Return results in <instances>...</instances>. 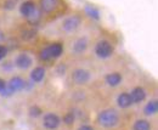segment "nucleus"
<instances>
[{
    "instance_id": "obj_18",
    "label": "nucleus",
    "mask_w": 158,
    "mask_h": 130,
    "mask_svg": "<svg viewBox=\"0 0 158 130\" xmlns=\"http://www.w3.org/2000/svg\"><path fill=\"white\" fill-rule=\"evenodd\" d=\"M27 19H28V21H29L32 24L37 23V22L40 19V11L38 10V9H35V10H34V11H33V12H32V14H31L28 17H27Z\"/></svg>"
},
{
    "instance_id": "obj_23",
    "label": "nucleus",
    "mask_w": 158,
    "mask_h": 130,
    "mask_svg": "<svg viewBox=\"0 0 158 130\" xmlns=\"http://www.w3.org/2000/svg\"><path fill=\"white\" fill-rule=\"evenodd\" d=\"M5 86H6V83L0 78V91H1V90H4V89H5Z\"/></svg>"
},
{
    "instance_id": "obj_1",
    "label": "nucleus",
    "mask_w": 158,
    "mask_h": 130,
    "mask_svg": "<svg viewBox=\"0 0 158 130\" xmlns=\"http://www.w3.org/2000/svg\"><path fill=\"white\" fill-rule=\"evenodd\" d=\"M98 120H99L100 125L105 128L114 127L118 123V113L114 110H105L99 114Z\"/></svg>"
},
{
    "instance_id": "obj_13",
    "label": "nucleus",
    "mask_w": 158,
    "mask_h": 130,
    "mask_svg": "<svg viewBox=\"0 0 158 130\" xmlns=\"http://www.w3.org/2000/svg\"><path fill=\"white\" fill-rule=\"evenodd\" d=\"M44 77H45V69H44L43 67H37V68H34V69L32 71V73H31L32 80L35 82V83L41 82V80L44 79Z\"/></svg>"
},
{
    "instance_id": "obj_9",
    "label": "nucleus",
    "mask_w": 158,
    "mask_h": 130,
    "mask_svg": "<svg viewBox=\"0 0 158 130\" xmlns=\"http://www.w3.org/2000/svg\"><path fill=\"white\" fill-rule=\"evenodd\" d=\"M16 66L21 69H27L29 66H32V58L27 55H19L16 58Z\"/></svg>"
},
{
    "instance_id": "obj_3",
    "label": "nucleus",
    "mask_w": 158,
    "mask_h": 130,
    "mask_svg": "<svg viewBox=\"0 0 158 130\" xmlns=\"http://www.w3.org/2000/svg\"><path fill=\"white\" fill-rule=\"evenodd\" d=\"M95 52L101 58H107L113 52V46L111 45V43H108L106 40H101L99 44L96 45Z\"/></svg>"
},
{
    "instance_id": "obj_25",
    "label": "nucleus",
    "mask_w": 158,
    "mask_h": 130,
    "mask_svg": "<svg viewBox=\"0 0 158 130\" xmlns=\"http://www.w3.org/2000/svg\"><path fill=\"white\" fill-rule=\"evenodd\" d=\"M2 37H4V34H2V32H1V31H0V40H1V39H2Z\"/></svg>"
},
{
    "instance_id": "obj_22",
    "label": "nucleus",
    "mask_w": 158,
    "mask_h": 130,
    "mask_svg": "<svg viewBox=\"0 0 158 130\" xmlns=\"http://www.w3.org/2000/svg\"><path fill=\"white\" fill-rule=\"evenodd\" d=\"M86 11H88V12H89L91 16L94 15V16H95V19H99V14H98V12H96L94 9H93V10H90V9H86Z\"/></svg>"
},
{
    "instance_id": "obj_10",
    "label": "nucleus",
    "mask_w": 158,
    "mask_h": 130,
    "mask_svg": "<svg viewBox=\"0 0 158 130\" xmlns=\"http://www.w3.org/2000/svg\"><path fill=\"white\" fill-rule=\"evenodd\" d=\"M129 95H130V99H131V102L133 103H139V102L143 101L145 97H146L143 89H141V88H135L131 91V94H129Z\"/></svg>"
},
{
    "instance_id": "obj_15",
    "label": "nucleus",
    "mask_w": 158,
    "mask_h": 130,
    "mask_svg": "<svg viewBox=\"0 0 158 130\" xmlns=\"http://www.w3.org/2000/svg\"><path fill=\"white\" fill-rule=\"evenodd\" d=\"M158 110V102L157 101H151L146 105L145 107V114L146 115H153Z\"/></svg>"
},
{
    "instance_id": "obj_12",
    "label": "nucleus",
    "mask_w": 158,
    "mask_h": 130,
    "mask_svg": "<svg viewBox=\"0 0 158 130\" xmlns=\"http://www.w3.org/2000/svg\"><path fill=\"white\" fill-rule=\"evenodd\" d=\"M117 102H118V105L122 108H128V107H130L131 103H133V102H131V99H130V95L128 93L120 94L118 96Z\"/></svg>"
},
{
    "instance_id": "obj_11",
    "label": "nucleus",
    "mask_w": 158,
    "mask_h": 130,
    "mask_svg": "<svg viewBox=\"0 0 158 130\" xmlns=\"http://www.w3.org/2000/svg\"><path fill=\"white\" fill-rule=\"evenodd\" d=\"M7 86L12 90V93H15V91H19V90L24 88V82L21 79L20 77H15V78H12V79L9 82Z\"/></svg>"
},
{
    "instance_id": "obj_7",
    "label": "nucleus",
    "mask_w": 158,
    "mask_h": 130,
    "mask_svg": "<svg viewBox=\"0 0 158 130\" xmlns=\"http://www.w3.org/2000/svg\"><path fill=\"white\" fill-rule=\"evenodd\" d=\"M60 4V0H40L41 10L44 12H52Z\"/></svg>"
},
{
    "instance_id": "obj_24",
    "label": "nucleus",
    "mask_w": 158,
    "mask_h": 130,
    "mask_svg": "<svg viewBox=\"0 0 158 130\" xmlns=\"http://www.w3.org/2000/svg\"><path fill=\"white\" fill-rule=\"evenodd\" d=\"M78 130H94L90 125H81Z\"/></svg>"
},
{
    "instance_id": "obj_17",
    "label": "nucleus",
    "mask_w": 158,
    "mask_h": 130,
    "mask_svg": "<svg viewBox=\"0 0 158 130\" xmlns=\"http://www.w3.org/2000/svg\"><path fill=\"white\" fill-rule=\"evenodd\" d=\"M86 40L85 39H79L76 41V44H74V51L76 52H83L85 49H86Z\"/></svg>"
},
{
    "instance_id": "obj_6",
    "label": "nucleus",
    "mask_w": 158,
    "mask_h": 130,
    "mask_svg": "<svg viewBox=\"0 0 158 130\" xmlns=\"http://www.w3.org/2000/svg\"><path fill=\"white\" fill-rule=\"evenodd\" d=\"M60 124V118L54 113H48L44 117V125L48 129H56Z\"/></svg>"
},
{
    "instance_id": "obj_14",
    "label": "nucleus",
    "mask_w": 158,
    "mask_h": 130,
    "mask_svg": "<svg viewBox=\"0 0 158 130\" xmlns=\"http://www.w3.org/2000/svg\"><path fill=\"white\" fill-rule=\"evenodd\" d=\"M106 82L111 86H117L119 83L122 82V77L119 73H111L106 77Z\"/></svg>"
},
{
    "instance_id": "obj_4",
    "label": "nucleus",
    "mask_w": 158,
    "mask_h": 130,
    "mask_svg": "<svg viewBox=\"0 0 158 130\" xmlns=\"http://www.w3.org/2000/svg\"><path fill=\"white\" fill-rule=\"evenodd\" d=\"M80 24V19L78 16H69L62 22V28L66 32H73L76 31Z\"/></svg>"
},
{
    "instance_id": "obj_2",
    "label": "nucleus",
    "mask_w": 158,
    "mask_h": 130,
    "mask_svg": "<svg viewBox=\"0 0 158 130\" xmlns=\"http://www.w3.org/2000/svg\"><path fill=\"white\" fill-rule=\"evenodd\" d=\"M61 54H62V45L60 43H55V44H51L48 48H45V49L41 50L40 58L41 60H45V61H49L51 58L59 57Z\"/></svg>"
},
{
    "instance_id": "obj_20",
    "label": "nucleus",
    "mask_w": 158,
    "mask_h": 130,
    "mask_svg": "<svg viewBox=\"0 0 158 130\" xmlns=\"http://www.w3.org/2000/svg\"><path fill=\"white\" fill-rule=\"evenodd\" d=\"M29 114H31L32 117H39L40 114H41V110H40L38 106H33V107H31V110H29Z\"/></svg>"
},
{
    "instance_id": "obj_19",
    "label": "nucleus",
    "mask_w": 158,
    "mask_h": 130,
    "mask_svg": "<svg viewBox=\"0 0 158 130\" xmlns=\"http://www.w3.org/2000/svg\"><path fill=\"white\" fill-rule=\"evenodd\" d=\"M63 122L66 123V124H73V122H74V114L73 113H67L64 117H63Z\"/></svg>"
},
{
    "instance_id": "obj_21",
    "label": "nucleus",
    "mask_w": 158,
    "mask_h": 130,
    "mask_svg": "<svg viewBox=\"0 0 158 130\" xmlns=\"http://www.w3.org/2000/svg\"><path fill=\"white\" fill-rule=\"evenodd\" d=\"M5 55H6V49L2 45H0V60H2L5 57Z\"/></svg>"
},
{
    "instance_id": "obj_16",
    "label": "nucleus",
    "mask_w": 158,
    "mask_h": 130,
    "mask_svg": "<svg viewBox=\"0 0 158 130\" xmlns=\"http://www.w3.org/2000/svg\"><path fill=\"white\" fill-rule=\"evenodd\" d=\"M150 123L147 120H138L135 124H134V130H150Z\"/></svg>"
},
{
    "instance_id": "obj_5",
    "label": "nucleus",
    "mask_w": 158,
    "mask_h": 130,
    "mask_svg": "<svg viewBox=\"0 0 158 130\" xmlns=\"http://www.w3.org/2000/svg\"><path fill=\"white\" fill-rule=\"evenodd\" d=\"M89 78H90V73L88 71H85V69H81V68L76 69L72 73V79H73V82L76 84H84V83H86L89 80Z\"/></svg>"
},
{
    "instance_id": "obj_8",
    "label": "nucleus",
    "mask_w": 158,
    "mask_h": 130,
    "mask_svg": "<svg viewBox=\"0 0 158 130\" xmlns=\"http://www.w3.org/2000/svg\"><path fill=\"white\" fill-rule=\"evenodd\" d=\"M35 9H37L35 4H34L32 0H27V1H24V2L21 5V14H22L24 17H28Z\"/></svg>"
}]
</instances>
